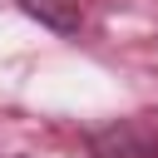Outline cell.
I'll use <instances>...</instances> for the list:
<instances>
[{
    "mask_svg": "<svg viewBox=\"0 0 158 158\" xmlns=\"http://www.w3.org/2000/svg\"><path fill=\"white\" fill-rule=\"evenodd\" d=\"M89 158H158V118L133 114V118H109L84 133Z\"/></svg>",
    "mask_w": 158,
    "mask_h": 158,
    "instance_id": "cell-1",
    "label": "cell"
},
{
    "mask_svg": "<svg viewBox=\"0 0 158 158\" xmlns=\"http://www.w3.org/2000/svg\"><path fill=\"white\" fill-rule=\"evenodd\" d=\"M20 10L30 20H40L44 30H54V35H79V25H84L79 0H20Z\"/></svg>",
    "mask_w": 158,
    "mask_h": 158,
    "instance_id": "cell-2",
    "label": "cell"
}]
</instances>
